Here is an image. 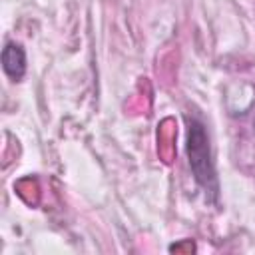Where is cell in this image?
I'll return each instance as SVG.
<instances>
[{"instance_id":"cell-2","label":"cell","mask_w":255,"mask_h":255,"mask_svg":"<svg viewBox=\"0 0 255 255\" xmlns=\"http://www.w3.org/2000/svg\"><path fill=\"white\" fill-rule=\"evenodd\" d=\"M2 68L12 82H20L26 74V52L20 44L8 42L2 50Z\"/></svg>"},{"instance_id":"cell-1","label":"cell","mask_w":255,"mask_h":255,"mask_svg":"<svg viewBox=\"0 0 255 255\" xmlns=\"http://www.w3.org/2000/svg\"><path fill=\"white\" fill-rule=\"evenodd\" d=\"M185 122H187V159H189L193 179L211 197V201H217L219 181H217V173H215L207 128H205L203 120L195 114L193 116L185 114Z\"/></svg>"}]
</instances>
